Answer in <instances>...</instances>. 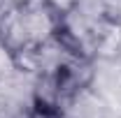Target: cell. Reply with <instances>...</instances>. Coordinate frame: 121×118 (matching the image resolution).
I'll return each instance as SVG.
<instances>
[{"mask_svg": "<svg viewBox=\"0 0 121 118\" xmlns=\"http://www.w3.org/2000/svg\"><path fill=\"white\" fill-rule=\"evenodd\" d=\"M86 49L98 58L112 60L121 56V23L112 16H98L89 23Z\"/></svg>", "mask_w": 121, "mask_h": 118, "instance_id": "1", "label": "cell"}, {"mask_svg": "<svg viewBox=\"0 0 121 118\" xmlns=\"http://www.w3.org/2000/svg\"><path fill=\"white\" fill-rule=\"evenodd\" d=\"M77 2H79V0H47V5H49L58 16L72 14V12L77 9Z\"/></svg>", "mask_w": 121, "mask_h": 118, "instance_id": "2", "label": "cell"}, {"mask_svg": "<svg viewBox=\"0 0 121 118\" xmlns=\"http://www.w3.org/2000/svg\"><path fill=\"white\" fill-rule=\"evenodd\" d=\"M26 2L28 0H0V19L7 16L9 12H14V9H21Z\"/></svg>", "mask_w": 121, "mask_h": 118, "instance_id": "3", "label": "cell"}, {"mask_svg": "<svg viewBox=\"0 0 121 118\" xmlns=\"http://www.w3.org/2000/svg\"><path fill=\"white\" fill-rule=\"evenodd\" d=\"M26 118H54V116H51L49 109H35V111H30Z\"/></svg>", "mask_w": 121, "mask_h": 118, "instance_id": "4", "label": "cell"}]
</instances>
